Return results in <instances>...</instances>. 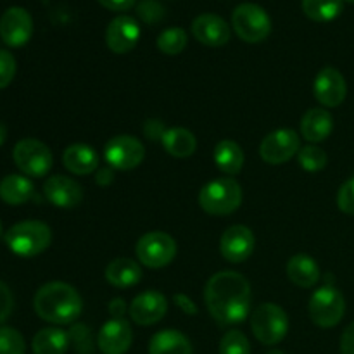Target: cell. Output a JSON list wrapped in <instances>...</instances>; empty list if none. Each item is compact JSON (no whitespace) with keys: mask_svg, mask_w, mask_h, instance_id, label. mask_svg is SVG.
I'll return each mask as SVG.
<instances>
[{"mask_svg":"<svg viewBox=\"0 0 354 354\" xmlns=\"http://www.w3.org/2000/svg\"><path fill=\"white\" fill-rule=\"evenodd\" d=\"M204 301L214 322L223 327L237 325L251 310V286L239 272L214 273L204 287Z\"/></svg>","mask_w":354,"mask_h":354,"instance_id":"obj_1","label":"cell"},{"mask_svg":"<svg viewBox=\"0 0 354 354\" xmlns=\"http://www.w3.org/2000/svg\"><path fill=\"white\" fill-rule=\"evenodd\" d=\"M35 313L41 320L55 325L73 324L82 315L83 303L78 290L64 282H48L37 290Z\"/></svg>","mask_w":354,"mask_h":354,"instance_id":"obj_2","label":"cell"},{"mask_svg":"<svg viewBox=\"0 0 354 354\" xmlns=\"http://www.w3.org/2000/svg\"><path fill=\"white\" fill-rule=\"evenodd\" d=\"M7 248L21 258H33L47 251L52 242L50 227L37 220L12 225L3 235Z\"/></svg>","mask_w":354,"mask_h":354,"instance_id":"obj_3","label":"cell"},{"mask_svg":"<svg viewBox=\"0 0 354 354\" xmlns=\"http://www.w3.org/2000/svg\"><path fill=\"white\" fill-rule=\"evenodd\" d=\"M199 204L207 214L227 216L235 213L242 204V189L234 178H216L204 185L199 194Z\"/></svg>","mask_w":354,"mask_h":354,"instance_id":"obj_4","label":"cell"},{"mask_svg":"<svg viewBox=\"0 0 354 354\" xmlns=\"http://www.w3.org/2000/svg\"><path fill=\"white\" fill-rule=\"evenodd\" d=\"M251 328L261 344L275 346L282 342L289 332V317L279 304L265 303L252 313Z\"/></svg>","mask_w":354,"mask_h":354,"instance_id":"obj_5","label":"cell"},{"mask_svg":"<svg viewBox=\"0 0 354 354\" xmlns=\"http://www.w3.org/2000/svg\"><path fill=\"white\" fill-rule=\"evenodd\" d=\"M234 31L248 44H259L272 33V19L258 3H241L232 12Z\"/></svg>","mask_w":354,"mask_h":354,"instance_id":"obj_6","label":"cell"},{"mask_svg":"<svg viewBox=\"0 0 354 354\" xmlns=\"http://www.w3.org/2000/svg\"><path fill=\"white\" fill-rule=\"evenodd\" d=\"M308 310H310L311 322L315 325L322 328L335 327L342 320V317H344V296L335 287L324 286L313 292Z\"/></svg>","mask_w":354,"mask_h":354,"instance_id":"obj_7","label":"cell"},{"mask_svg":"<svg viewBox=\"0 0 354 354\" xmlns=\"http://www.w3.org/2000/svg\"><path fill=\"white\" fill-rule=\"evenodd\" d=\"M135 252L138 261L147 268H165L175 259L176 242L165 232H149L138 239Z\"/></svg>","mask_w":354,"mask_h":354,"instance_id":"obj_8","label":"cell"},{"mask_svg":"<svg viewBox=\"0 0 354 354\" xmlns=\"http://www.w3.org/2000/svg\"><path fill=\"white\" fill-rule=\"evenodd\" d=\"M12 159L24 175L33 178L47 175L54 162L50 149L37 138H23L17 142L14 145Z\"/></svg>","mask_w":354,"mask_h":354,"instance_id":"obj_9","label":"cell"},{"mask_svg":"<svg viewBox=\"0 0 354 354\" xmlns=\"http://www.w3.org/2000/svg\"><path fill=\"white\" fill-rule=\"evenodd\" d=\"M104 158L113 169L128 171L142 165L145 149L142 142L131 135H116L104 147Z\"/></svg>","mask_w":354,"mask_h":354,"instance_id":"obj_10","label":"cell"},{"mask_svg":"<svg viewBox=\"0 0 354 354\" xmlns=\"http://www.w3.org/2000/svg\"><path fill=\"white\" fill-rule=\"evenodd\" d=\"M299 135L289 128H282V130L272 131L263 138L261 145H259V156L266 165L279 166L294 158L299 152Z\"/></svg>","mask_w":354,"mask_h":354,"instance_id":"obj_11","label":"cell"},{"mask_svg":"<svg viewBox=\"0 0 354 354\" xmlns=\"http://www.w3.org/2000/svg\"><path fill=\"white\" fill-rule=\"evenodd\" d=\"M33 35V19L23 7H9L0 17V38L9 47H23Z\"/></svg>","mask_w":354,"mask_h":354,"instance_id":"obj_12","label":"cell"},{"mask_svg":"<svg viewBox=\"0 0 354 354\" xmlns=\"http://www.w3.org/2000/svg\"><path fill=\"white\" fill-rule=\"evenodd\" d=\"M254 235L244 225H234L227 228L220 239V252L227 261L244 263L254 251Z\"/></svg>","mask_w":354,"mask_h":354,"instance_id":"obj_13","label":"cell"},{"mask_svg":"<svg viewBox=\"0 0 354 354\" xmlns=\"http://www.w3.org/2000/svg\"><path fill=\"white\" fill-rule=\"evenodd\" d=\"M313 92L318 102L324 107H337L344 102L348 85L344 76L332 66L320 69L313 83Z\"/></svg>","mask_w":354,"mask_h":354,"instance_id":"obj_14","label":"cell"},{"mask_svg":"<svg viewBox=\"0 0 354 354\" xmlns=\"http://www.w3.org/2000/svg\"><path fill=\"white\" fill-rule=\"evenodd\" d=\"M166 311H168V301H166L165 294L158 292V290H145V292L138 294L130 304L131 320L142 327L161 322Z\"/></svg>","mask_w":354,"mask_h":354,"instance_id":"obj_15","label":"cell"},{"mask_svg":"<svg viewBox=\"0 0 354 354\" xmlns=\"http://www.w3.org/2000/svg\"><path fill=\"white\" fill-rule=\"evenodd\" d=\"M133 342V330L124 318L106 322L97 335V346L102 354H127Z\"/></svg>","mask_w":354,"mask_h":354,"instance_id":"obj_16","label":"cell"},{"mask_svg":"<svg viewBox=\"0 0 354 354\" xmlns=\"http://www.w3.org/2000/svg\"><path fill=\"white\" fill-rule=\"evenodd\" d=\"M140 38V26L130 16H118L107 24L106 45L114 54H127L133 50Z\"/></svg>","mask_w":354,"mask_h":354,"instance_id":"obj_17","label":"cell"},{"mask_svg":"<svg viewBox=\"0 0 354 354\" xmlns=\"http://www.w3.org/2000/svg\"><path fill=\"white\" fill-rule=\"evenodd\" d=\"M44 194L50 204L61 209H73L83 201V189L76 180L68 176L55 175L47 178L44 185Z\"/></svg>","mask_w":354,"mask_h":354,"instance_id":"obj_18","label":"cell"},{"mask_svg":"<svg viewBox=\"0 0 354 354\" xmlns=\"http://www.w3.org/2000/svg\"><path fill=\"white\" fill-rule=\"evenodd\" d=\"M192 35L199 44L207 47H223L230 40V26L216 14H201L192 23Z\"/></svg>","mask_w":354,"mask_h":354,"instance_id":"obj_19","label":"cell"},{"mask_svg":"<svg viewBox=\"0 0 354 354\" xmlns=\"http://www.w3.org/2000/svg\"><path fill=\"white\" fill-rule=\"evenodd\" d=\"M334 130V118L327 109L315 107L308 109L301 118V135L311 144L324 142Z\"/></svg>","mask_w":354,"mask_h":354,"instance_id":"obj_20","label":"cell"},{"mask_svg":"<svg viewBox=\"0 0 354 354\" xmlns=\"http://www.w3.org/2000/svg\"><path fill=\"white\" fill-rule=\"evenodd\" d=\"M62 165L73 175H90L99 168V156L90 145L73 144L62 154Z\"/></svg>","mask_w":354,"mask_h":354,"instance_id":"obj_21","label":"cell"},{"mask_svg":"<svg viewBox=\"0 0 354 354\" xmlns=\"http://www.w3.org/2000/svg\"><path fill=\"white\" fill-rule=\"evenodd\" d=\"M287 277L294 286L301 289H311L320 280V268L317 261L308 254H296L287 263Z\"/></svg>","mask_w":354,"mask_h":354,"instance_id":"obj_22","label":"cell"},{"mask_svg":"<svg viewBox=\"0 0 354 354\" xmlns=\"http://www.w3.org/2000/svg\"><path fill=\"white\" fill-rule=\"evenodd\" d=\"M142 268L137 261L130 258L113 259L106 266V280L118 289H128L140 282Z\"/></svg>","mask_w":354,"mask_h":354,"instance_id":"obj_23","label":"cell"},{"mask_svg":"<svg viewBox=\"0 0 354 354\" xmlns=\"http://www.w3.org/2000/svg\"><path fill=\"white\" fill-rule=\"evenodd\" d=\"M149 354H192V344L182 332L168 328L152 335Z\"/></svg>","mask_w":354,"mask_h":354,"instance_id":"obj_24","label":"cell"},{"mask_svg":"<svg viewBox=\"0 0 354 354\" xmlns=\"http://www.w3.org/2000/svg\"><path fill=\"white\" fill-rule=\"evenodd\" d=\"M161 144L165 147V151L168 152L173 158H189L196 152L197 149V140L196 135L192 131H189L187 128H168L166 133L162 135Z\"/></svg>","mask_w":354,"mask_h":354,"instance_id":"obj_25","label":"cell"},{"mask_svg":"<svg viewBox=\"0 0 354 354\" xmlns=\"http://www.w3.org/2000/svg\"><path fill=\"white\" fill-rule=\"evenodd\" d=\"M35 187L23 175H9L0 182V199L9 206H19L33 197Z\"/></svg>","mask_w":354,"mask_h":354,"instance_id":"obj_26","label":"cell"},{"mask_svg":"<svg viewBox=\"0 0 354 354\" xmlns=\"http://www.w3.org/2000/svg\"><path fill=\"white\" fill-rule=\"evenodd\" d=\"M69 335L61 328H41L31 342L33 354H66L69 348Z\"/></svg>","mask_w":354,"mask_h":354,"instance_id":"obj_27","label":"cell"},{"mask_svg":"<svg viewBox=\"0 0 354 354\" xmlns=\"http://www.w3.org/2000/svg\"><path fill=\"white\" fill-rule=\"evenodd\" d=\"M245 156L241 145L234 140H221L214 147V162L227 175H237L244 166Z\"/></svg>","mask_w":354,"mask_h":354,"instance_id":"obj_28","label":"cell"},{"mask_svg":"<svg viewBox=\"0 0 354 354\" xmlns=\"http://www.w3.org/2000/svg\"><path fill=\"white\" fill-rule=\"evenodd\" d=\"M303 12L318 23L334 21L342 12L344 0H303Z\"/></svg>","mask_w":354,"mask_h":354,"instance_id":"obj_29","label":"cell"},{"mask_svg":"<svg viewBox=\"0 0 354 354\" xmlns=\"http://www.w3.org/2000/svg\"><path fill=\"white\" fill-rule=\"evenodd\" d=\"M187 41L189 37L183 28H168L159 35L158 48L166 55H178L187 47Z\"/></svg>","mask_w":354,"mask_h":354,"instance_id":"obj_30","label":"cell"},{"mask_svg":"<svg viewBox=\"0 0 354 354\" xmlns=\"http://www.w3.org/2000/svg\"><path fill=\"white\" fill-rule=\"evenodd\" d=\"M327 154H325L324 149L317 147V145H306V147L299 149L297 152V162L303 169L306 171H320L327 166Z\"/></svg>","mask_w":354,"mask_h":354,"instance_id":"obj_31","label":"cell"},{"mask_svg":"<svg viewBox=\"0 0 354 354\" xmlns=\"http://www.w3.org/2000/svg\"><path fill=\"white\" fill-rule=\"evenodd\" d=\"M220 354H251V344L241 330H228L220 341Z\"/></svg>","mask_w":354,"mask_h":354,"instance_id":"obj_32","label":"cell"},{"mask_svg":"<svg viewBox=\"0 0 354 354\" xmlns=\"http://www.w3.org/2000/svg\"><path fill=\"white\" fill-rule=\"evenodd\" d=\"M24 337L12 327H0V354H24Z\"/></svg>","mask_w":354,"mask_h":354,"instance_id":"obj_33","label":"cell"},{"mask_svg":"<svg viewBox=\"0 0 354 354\" xmlns=\"http://www.w3.org/2000/svg\"><path fill=\"white\" fill-rule=\"evenodd\" d=\"M137 14L144 23L156 24L165 19L166 9L156 0H142L137 6Z\"/></svg>","mask_w":354,"mask_h":354,"instance_id":"obj_34","label":"cell"},{"mask_svg":"<svg viewBox=\"0 0 354 354\" xmlns=\"http://www.w3.org/2000/svg\"><path fill=\"white\" fill-rule=\"evenodd\" d=\"M16 76V59L10 52L0 50V90L10 85Z\"/></svg>","mask_w":354,"mask_h":354,"instance_id":"obj_35","label":"cell"},{"mask_svg":"<svg viewBox=\"0 0 354 354\" xmlns=\"http://www.w3.org/2000/svg\"><path fill=\"white\" fill-rule=\"evenodd\" d=\"M337 206L342 213L354 216V176L346 183H342V187L339 189Z\"/></svg>","mask_w":354,"mask_h":354,"instance_id":"obj_36","label":"cell"},{"mask_svg":"<svg viewBox=\"0 0 354 354\" xmlns=\"http://www.w3.org/2000/svg\"><path fill=\"white\" fill-rule=\"evenodd\" d=\"M12 308H14L12 292H10L9 287L0 280V324H3V322L10 317Z\"/></svg>","mask_w":354,"mask_h":354,"instance_id":"obj_37","label":"cell"},{"mask_svg":"<svg viewBox=\"0 0 354 354\" xmlns=\"http://www.w3.org/2000/svg\"><path fill=\"white\" fill-rule=\"evenodd\" d=\"M144 133L149 140H161L162 135L166 133V127L159 120H149L144 124Z\"/></svg>","mask_w":354,"mask_h":354,"instance_id":"obj_38","label":"cell"},{"mask_svg":"<svg viewBox=\"0 0 354 354\" xmlns=\"http://www.w3.org/2000/svg\"><path fill=\"white\" fill-rule=\"evenodd\" d=\"M341 354H354V324L348 325L341 335Z\"/></svg>","mask_w":354,"mask_h":354,"instance_id":"obj_39","label":"cell"},{"mask_svg":"<svg viewBox=\"0 0 354 354\" xmlns=\"http://www.w3.org/2000/svg\"><path fill=\"white\" fill-rule=\"evenodd\" d=\"M173 299H175L176 306H178L180 310H182L185 315H197V313H199V310H197V306L194 304V301L190 299V297H187L185 294H176Z\"/></svg>","mask_w":354,"mask_h":354,"instance_id":"obj_40","label":"cell"},{"mask_svg":"<svg viewBox=\"0 0 354 354\" xmlns=\"http://www.w3.org/2000/svg\"><path fill=\"white\" fill-rule=\"evenodd\" d=\"M97 2L106 7V9L116 10V12L128 10L135 6V0H97Z\"/></svg>","mask_w":354,"mask_h":354,"instance_id":"obj_41","label":"cell"},{"mask_svg":"<svg viewBox=\"0 0 354 354\" xmlns=\"http://www.w3.org/2000/svg\"><path fill=\"white\" fill-rule=\"evenodd\" d=\"M113 178H114L113 168H111V166H107V168H100L99 171H97L95 182L99 183V185H109V183L113 182Z\"/></svg>","mask_w":354,"mask_h":354,"instance_id":"obj_42","label":"cell"},{"mask_svg":"<svg viewBox=\"0 0 354 354\" xmlns=\"http://www.w3.org/2000/svg\"><path fill=\"white\" fill-rule=\"evenodd\" d=\"M109 311H111V315H113L114 318H121V317H123V313H124V301L114 299L113 303H111Z\"/></svg>","mask_w":354,"mask_h":354,"instance_id":"obj_43","label":"cell"},{"mask_svg":"<svg viewBox=\"0 0 354 354\" xmlns=\"http://www.w3.org/2000/svg\"><path fill=\"white\" fill-rule=\"evenodd\" d=\"M6 133H7L6 127H3V124L0 123V145H2L3 142H6Z\"/></svg>","mask_w":354,"mask_h":354,"instance_id":"obj_44","label":"cell"},{"mask_svg":"<svg viewBox=\"0 0 354 354\" xmlns=\"http://www.w3.org/2000/svg\"><path fill=\"white\" fill-rule=\"evenodd\" d=\"M266 354H283L282 351H277V349H273V351H268Z\"/></svg>","mask_w":354,"mask_h":354,"instance_id":"obj_45","label":"cell"},{"mask_svg":"<svg viewBox=\"0 0 354 354\" xmlns=\"http://www.w3.org/2000/svg\"><path fill=\"white\" fill-rule=\"evenodd\" d=\"M344 2H349V3H354V0H344Z\"/></svg>","mask_w":354,"mask_h":354,"instance_id":"obj_46","label":"cell"},{"mask_svg":"<svg viewBox=\"0 0 354 354\" xmlns=\"http://www.w3.org/2000/svg\"><path fill=\"white\" fill-rule=\"evenodd\" d=\"M0 235H2V223H0Z\"/></svg>","mask_w":354,"mask_h":354,"instance_id":"obj_47","label":"cell"}]
</instances>
